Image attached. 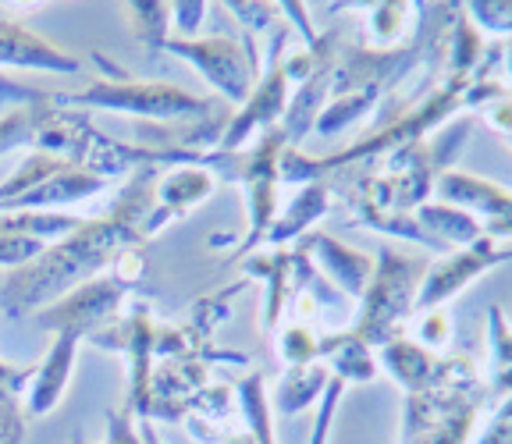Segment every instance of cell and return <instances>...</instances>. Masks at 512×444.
<instances>
[{
	"label": "cell",
	"instance_id": "1",
	"mask_svg": "<svg viewBox=\"0 0 512 444\" xmlns=\"http://www.w3.org/2000/svg\"><path fill=\"white\" fill-rule=\"evenodd\" d=\"M153 185H157V167L136 171L104 217H89L75 235L54 242L40 260L11 270L8 281L0 285V310L8 317L40 313L61 295L111 270L121 249L143 242V224L153 210Z\"/></svg>",
	"mask_w": 512,
	"mask_h": 444
},
{
	"label": "cell",
	"instance_id": "2",
	"mask_svg": "<svg viewBox=\"0 0 512 444\" xmlns=\"http://www.w3.org/2000/svg\"><path fill=\"white\" fill-rule=\"evenodd\" d=\"M93 61L104 68V79H93L75 93H54V104L75 107V111H107L128 114V118L160 121V125H182V121H203L221 114V107L207 96H196L175 82L160 79H132L104 61V54H93Z\"/></svg>",
	"mask_w": 512,
	"mask_h": 444
},
{
	"label": "cell",
	"instance_id": "3",
	"mask_svg": "<svg viewBox=\"0 0 512 444\" xmlns=\"http://www.w3.org/2000/svg\"><path fill=\"white\" fill-rule=\"evenodd\" d=\"M431 267L427 256L402 253L384 242L374 256V274L356 310L352 331L367 341L370 349H381L384 341L402 334V324L416 313V295L424 285V274Z\"/></svg>",
	"mask_w": 512,
	"mask_h": 444
},
{
	"label": "cell",
	"instance_id": "4",
	"mask_svg": "<svg viewBox=\"0 0 512 444\" xmlns=\"http://www.w3.org/2000/svg\"><path fill=\"white\" fill-rule=\"evenodd\" d=\"M285 50H288V22L271 32V47H267V64L264 72H260V82L253 86L246 104L235 107V114L228 118L217 150H228V153L246 150L264 132L281 125L288 96H292V82L285 75Z\"/></svg>",
	"mask_w": 512,
	"mask_h": 444
},
{
	"label": "cell",
	"instance_id": "5",
	"mask_svg": "<svg viewBox=\"0 0 512 444\" xmlns=\"http://www.w3.org/2000/svg\"><path fill=\"white\" fill-rule=\"evenodd\" d=\"M488 391H420L406 395L399 444H470Z\"/></svg>",
	"mask_w": 512,
	"mask_h": 444
},
{
	"label": "cell",
	"instance_id": "6",
	"mask_svg": "<svg viewBox=\"0 0 512 444\" xmlns=\"http://www.w3.org/2000/svg\"><path fill=\"white\" fill-rule=\"evenodd\" d=\"M164 54L182 57L192 72H200V79L221 96L224 104L242 107L260 82V68L253 64V57L246 54L242 43L228 40V36H196V40L171 36L164 43Z\"/></svg>",
	"mask_w": 512,
	"mask_h": 444
},
{
	"label": "cell",
	"instance_id": "7",
	"mask_svg": "<svg viewBox=\"0 0 512 444\" xmlns=\"http://www.w3.org/2000/svg\"><path fill=\"white\" fill-rule=\"evenodd\" d=\"M132 288L136 285H128L114 270H104L100 278L86 281L75 292L50 302L47 310L36 313V324L50 334H79V338H89V334H96L100 327L114 324L121 317V306H125Z\"/></svg>",
	"mask_w": 512,
	"mask_h": 444
},
{
	"label": "cell",
	"instance_id": "8",
	"mask_svg": "<svg viewBox=\"0 0 512 444\" xmlns=\"http://www.w3.org/2000/svg\"><path fill=\"white\" fill-rule=\"evenodd\" d=\"M502 263H512V246H502L495 238H480L473 246L452 249V253L438 256L424 274V285H420V295H416V313L438 310V306L452 302L480 274H488V270L502 267Z\"/></svg>",
	"mask_w": 512,
	"mask_h": 444
},
{
	"label": "cell",
	"instance_id": "9",
	"mask_svg": "<svg viewBox=\"0 0 512 444\" xmlns=\"http://www.w3.org/2000/svg\"><path fill=\"white\" fill-rule=\"evenodd\" d=\"M434 199L473 214L480 221V228H484V235L495 238V242L512 238V189H505V185L452 167L434 185Z\"/></svg>",
	"mask_w": 512,
	"mask_h": 444
},
{
	"label": "cell",
	"instance_id": "10",
	"mask_svg": "<svg viewBox=\"0 0 512 444\" xmlns=\"http://www.w3.org/2000/svg\"><path fill=\"white\" fill-rule=\"evenodd\" d=\"M349 210H352V217H356V224L377 231V235L413 242V246L427 249V253H434V256L448 253L438 238H431L424 228H420L416 214H402V210H395L392 185H388V178L384 175H367L352 185L349 189Z\"/></svg>",
	"mask_w": 512,
	"mask_h": 444
},
{
	"label": "cell",
	"instance_id": "11",
	"mask_svg": "<svg viewBox=\"0 0 512 444\" xmlns=\"http://www.w3.org/2000/svg\"><path fill=\"white\" fill-rule=\"evenodd\" d=\"M338 54H342V43H338V32L328 29L320 32L317 43V68L292 89L285 107V118H281V135H285L288 146H303L306 135H313L317 128V118L324 114L331 100V82H335V64Z\"/></svg>",
	"mask_w": 512,
	"mask_h": 444
},
{
	"label": "cell",
	"instance_id": "12",
	"mask_svg": "<svg viewBox=\"0 0 512 444\" xmlns=\"http://www.w3.org/2000/svg\"><path fill=\"white\" fill-rule=\"evenodd\" d=\"M86 68L79 54L57 47L25 22L0 15V72H43V75H79Z\"/></svg>",
	"mask_w": 512,
	"mask_h": 444
},
{
	"label": "cell",
	"instance_id": "13",
	"mask_svg": "<svg viewBox=\"0 0 512 444\" xmlns=\"http://www.w3.org/2000/svg\"><path fill=\"white\" fill-rule=\"evenodd\" d=\"M217 189V175L200 164H182L168 167L153 185V210L143 224V238H153L160 231L175 224L178 217H185L189 210H196L200 203H207Z\"/></svg>",
	"mask_w": 512,
	"mask_h": 444
},
{
	"label": "cell",
	"instance_id": "14",
	"mask_svg": "<svg viewBox=\"0 0 512 444\" xmlns=\"http://www.w3.org/2000/svg\"><path fill=\"white\" fill-rule=\"evenodd\" d=\"M299 249L310 256L313 267H317L338 292L356 302L363 299V292H367V285H370V274H374V256L345 246V242L331 238L328 231H317V228L306 238H299Z\"/></svg>",
	"mask_w": 512,
	"mask_h": 444
},
{
	"label": "cell",
	"instance_id": "15",
	"mask_svg": "<svg viewBox=\"0 0 512 444\" xmlns=\"http://www.w3.org/2000/svg\"><path fill=\"white\" fill-rule=\"evenodd\" d=\"M79 345H82L79 334H54L47 356L32 370L29 388H25V416L29 420H43V416H50L61 405L64 391L72 384Z\"/></svg>",
	"mask_w": 512,
	"mask_h": 444
},
{
	"label": "cell",
	"instance_id": "16",
	"mask_svg": "<svg viewBox=\"0 0 512 444\" xmlns=\"http://www.w3.org/2000/svg\"><path fill=\"white\" fill-rule=\"evenodd\" d=\"M363 15V43L367 50H402L416 40L420 32V18H424V4H409V0H388V4H374V8H345Z\"/></svg>",
	"mask_w": 512,
	"mask_h": 444
},
{
	"label": "cell",
	"instance_id": "17",
	"mask_svg": "<svg viewBox=\"0 0 512 444\" xmlns=\"http://www.w3.org/2000/svg\"><path fill=\"white\" fill-rule=\"evenodd\" d=\"M377 363L406 395H420V391H431L438 384L441 356H434L427 345L406 338V334H395V338L384 341L377 349Z\"/></svg>",
	"mask_w": 512,
	"mask_h": 444
},
{
	"label": "cell",
	"instance_id": "18",
	"mask_svg": "<svg viewBox=\"0 0 512 444\" xmlns=\"http://www.w3.org/2000/svg\"><path fill=\"white\" fill-rule=\"evenodd\" d=\"M331 210V189L324 182H313V185H303L296 189V196L288 199L285 210H278L274 224L267 228L264 242L271 249H288L296 238H306L317 221H324Z\"/></svg>",
	"mask_w": 512,
	"mask_h": 444
},
{
	"label": "cell",
	"instance_id": "19",
	"mask_svg": "<svg viewBox=\"0 0 512 444\" xmlns=\"http://www.w3.org/2000/svg\"><path fill=\"white\" fill-rule=\"evenodd\" d=\"M320 363L328 366L331 377H338L345 384H370L381 373L377 349H370L352 327L349 331L320 334Z\"/></svg>",
	"mask_w": 512,
	"mask_h": 444
},
{
	"label": "cell",
	"instance_id": "20",
	"mask_svg": "<svg viewBox=\"0 0 512 444\" xmlns=\"http://www.w3.org/2000/svg\"><path fill=\"white\" fill-rule=\"evenodd\" d=\"M242 270H246L249 281H264L267 285L264 331H274L281 324L288 299H292V249H271V253L253 249L249 256H242Z\"/></svg>",
	"mask_w": 512,
	"mask_h": 444
},
{
	"label": "cell",
	"instance_id": "21",
	"mask_svg": "<svg viewBox=\"0 0 512 444\" xmlns=\"http://www.w3.org/2000/svg\"><path fill=\"white\" fill-rule=\"evenodd\" d=\"M331 370L324 363H306V366H285L278 388H274V413L278 416H299L320 402V395L328 391Z\"/></svg>",
	"mask_w": 512,
	"mask_h": 444
},
{
	"label": "cell",
	"instance_id": "22",
	"mask_svg": "<svg viewBox=\"0 0 512 444\" xmlns=\"http://www.w3.org/2000/svg\"><path fill=\"white\" fill-rule=\"evenodd\" d=\"M416 221H420V228H424L427 235L438 238L448 253H452V249L473 246L480 238H488L477 217L452 207V203H441V199H427L424 207H416Z\"/></svg>",
	"mask_w": 512,
	"mask_h": 444
},
{
	"label": "cell",
	"instance_id": "23",
	"mask_svg": "<svg viewBox=\"0 0 512 444\" xmlns=\"http://www.w3.org/2000/svg\"><path fill=\"white\" fill-rule=\"evenodd\" d=\"M384 96H388V93H384L381 86H363V89H352V93L331 96L328 107H324V114L317 118V128H313V135H320V139L342 135L345 128L367 121L370 114L377 111V104H381Z\"/></svg>",
	"mask_w": 512,
	"mask_h": 444
},
{
	"label": "cell",
	"instance_id": "24",
	"mask_svg": "<svg viewBox=\"0 0 512 444\" xmlns=\"http://www.w3.org/2000/svg\"><path fill=\"white\" fill-rule=\"evenodd\" d=\"M235 398H239V413L246 420V430L256 444H278L274 441V405L267 395V377L260 370L242 373L235 381Z\"/></svg>",
	"mask_w": 512,
	"mask_h": 444
},
{
	"label": "cell",
	"instance_id": "25",
	"mask_svg": "<svg viewBox=\"0 0 512 444\" xmlns=\"http://www.w3.org/2000/svg\"><path fill=\"white\" fill-rule=\"evenodd\" d=\"M82 224H86V217L68 214V210H11V214H0V228H11L18 235L36 238V242H47V246L75 235Z\"/></svg>",
	"mask_w": 512,
	"mask_h": 444
},
{
	"label": "cell",
	"instance_id": "26",
	"mask_svg": "<svg viewBox=\"0 0 512 444\" xmlns=\"http://www.w3.org/2000/svg\"><path fill=\"white\" fill-rule=\"evenodd\" d=\"M488 391L498 398L512 395V324L502 306L488 310Z\"/></svg>",
	"mask_w": 512,
	"mask_h": 444
},
{
	"label": "cell",
	"instance_id": "27",
	"mask_svg": "<svg viewBox=\"0 0 512 444\" xmlns=\"http://www.w3.org/2000/svg\"><path fill=\"white\" fill-rule=\"evenodd\" d=\"M121 15L128 18V29L143 47L164 50L171 40V4H125Z\"/></svg>",
	"mask_w": 512,
	"mask_h": 444
},
{
	"label": "cell",
	"instance_id": "28",
	"mask_svg": "<svg viewBox=\"0 0 512 444\" xmlns=\"http://www.w3.org/2000/svg\"><path fill=\"white\" fill-rule=\"evenodd\" d=\"M278 356L285 366H306L320 359V334L310 324H288L278 334Z\"/></svg>",
	"mask_w": 512,
	"mask_h": 444
},
{
	"label": "cell",
	"instance_id": "29",
	"mask_svg": "<svg viewBox=\"0 0 512 444\" xmlns=\"http://www.w3.org/2000/svg\"><path fill=\"white\" fill-rule=\"evenodd\" d=\"M463 15L480 36L488 32V36L512 40V0H473V4H463Z\"/></svg>",
	"mask_w": 512,
	"mask_h": 444
},
{
	"label": "cell",
	"instance_id": "30",
	"mask_svg": "<svg viewBox=\"0 0 512 444\" xmlns=\"http://www.w3.org/2000/svg\"><path fill=\"white\" fill-rule=\"evenodd\" d=\"M43 107H22V111H11V114H0V157L18 146H29L32 150V139H36V128H40L43 118Z\"/></svg>",
	"mask_w": 512,
	"mask_h": 444
},
{
	"label": "cell",
	"instance_id": "31",
	"mask_svg": "<svg viewBox=\"0 0 512 444\" xmlns=\"http://www.w3.org/2000/svg\"><path fill=\"white\" fill-rule=\"evenodd\" d=\"M47 242H36L29 235H18L11 228H0V267L4 270H22L32 260H40L47 253Z\"/></svg>",
	"mask_w": 512,
	"mask_h": 444
},
{
	"label": "cell",
	"instance_id": "32",
	"mask_svg": "<svg viewBox=\"0 0 512 444\" xmlns=\"http://www.w3.org/2000/svg\"><path fill=\"white\" fill-rule=\"evenodd\" d=\"M50 100H54V93H47L43 86H32V82L0 72V114L22 111V107H40L50 104Z\"/></svg>",
	"mask_w": 512,
	"mask_h": 444
},
{
	"label": "cell",
	"instance_id": "33",
	"mask_svg": "<svg viewBox=\"0 0 512 444\" xmlns=\"http://www.w3.org/2000/svg\"><path fill=\"white\" fill-rule=\"evenodd\" d=\"M345 388H349V384L338 381V377H331L328 391H324V395H320V402H317V416H313L310 444H328L331 441V427H335V413H338V402H342Z\"/></svg>",
	"mask_w": 512,
	"mask_h": 444
},
{
	"label": "cell",
	"instance_id": "34",
	"mask_svg": "<svg viewBox=\"0 0 512 444\" xmlns=\"http://www.w3.org/2000/svg\"><path fill=\"white\" fill-rule=\"evenodd\" d=\"M416 341H420V345H427L431 352L445 349L448 341H452V317L445 313V306L416 313Z\"/></svg>",
	"mask_w": 512,
	"mask_h": 444
},
{
	"label": "cell",
	"instance_id": "35",
	"mask_svg": "<svg viewBox=\"0 0 512 444\" xmlns=\"http://www.w3.org/2000/svg\"><path fill=\"white\" fill-rule=\"evenodd\" d=\"M203 18H207V0H175V4H171V29H175V40H196Z\"/></svg>",
	"mask_w": 512,
	"mask_h": 444
},
{
	"label": "cell",
	"instance_id": "36",
	"mask_svg": "<svg viewBox=\"0 0 512 444\" xmlns=\"http://www.w3.org/2000/svg\"><path fill=\"white\" fill-rule=\"evenodd\" d=\"M470 444H512V395H505L502 402H498L488 427L480 430V437Z\"/></svg>",
	"mask_w": 512,
	"mask_h": 444
},
{
	"label": "cell",
	"instance_id": "37",
	"mask_svg": "<svg viewBox=\"0 0 512 444\" xmlns=\"http://www.w3.org/2000/svg\"><path fill=\"white\" fill-rule=\"evenodd\" d=\"M104 444H143V434H139L136 416L128 409H118V413H107V437Z\"/></svg>",
	"mask_w": 512,
	"mask_h": 444
},
{
	"label": "cell",
	"instance_id": "38",
	"mask_svg": "<svg viewBox=\"0 0 512 444\" xmlns=\"http://www.w3.org/2000/svg\"><path fill=\"white\" fill-rule=\"evenodd\" d=\"M221 444H256V441H253V434H249V430H228Z\"/></svg>",
	"mask_w": 512,
	"mask_h": 444
},
{
	"label": "cell",
	"instance_id": "39",
	"mask_svg": "<svg viewBox=\"0 0 512 444\" xmlns=\"http://www.w3.org/2000/svg\"><path fill=\"white\" fill-rule=\"evenodd\" d=\"M502 68H505V75H509V82H512V40H505V47H502Z\"/></svg>",
	"mask_w": 512,
	"mask_h": 444
},
{
	"label": "cell",
	"instance_id": "40",
	"mask_svg": "<svg viewBox=\"0 0 512 444\" xmlns=\"http://www.w3.org/2000/svg\"><path fill=\"white\" fill-rule=\"evenodd\" d=\"M68 444H82V441H79V437H72V441H68Z\"/></svg>",
	"mask_w": 512,
	"mask_h": 444
},
{
	"label": "cell",
	"instance_id": "41",
	"mask_svg": "<svg viewBox=\"0 0 512 444\" xmlns=\"http://www.w3.org/2000/svg\"><path fill=\"white\" fill-rule=\"evenodd\" d=\"M505 139H509V146H512V135H505Z\"/></svg>",
	"mask_w": 512,
	"mask_h": 444
},
{
	"label": "cell",
	"instance_id": "42",
	"mask_svg": "<svg viewBox=\"0 0 512 444\" xmlns=\"http://www.w3.org/2000/svg\"><path fill=\"white\" fill-rule=\"evenodd\" d=\"M4 11H8V8H0V15H4Z\"/></svg>",
	"mask_w": 512,
	"mask_h": 444
},
{
	"label": "cell",
	"instance_id": "43",
	"mask_svg": "<svg viewBox=\"0 0 512 444\" xmlns=\"http://www.w3.org/2000/svg\"><path fill=\"white\" fill-rule=\"evenodd\" d=\"M509 135H512V132H509Z\"/></svg>",
	"mask_w": 512,
	"mask_h": 444
}]
</instances>
